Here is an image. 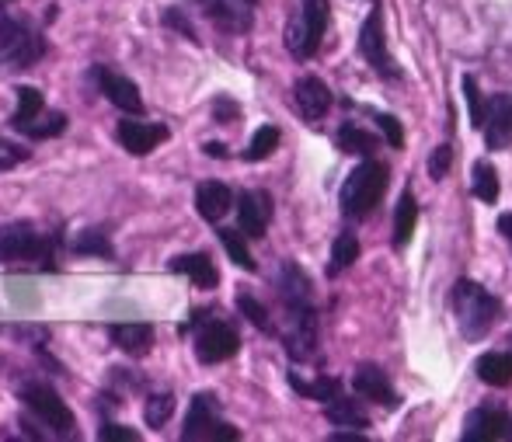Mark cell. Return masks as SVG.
Listing matches in <instances>:
<instances>
[{
    "label": "cell",
    "instance_id": "cell-1",
    "mask_svg": "<svg viewBox=\"0 0 512 442\" xmlns=\"http://www.w3.org/2000/svg\"><path fill=\"white\" fill-rule=\"evenodd\" d=\"M450 303H453V317H457L464 338H485L488 331L495 328V321L502 317L499 296H492L485 286H478V282H471V279L453 286Z\"/></svg>",
    "mask_w": 512,
    "mask_h": 442
},
{
    "label": "cell",
    "instance_id": "cell-2",
    "mask_svg": "<svg viewBox=\"0 0 512 442\" xmlns=\"http://www.w3.org/2000/svg\"><path fill=\"white\" fill-rule=\"evenodd\" d=\"M46 56V39L28 18L0 14V70H28Z\"/></svg>",
    "mask_w": 512,
    "mask_h": 442
},
{
    "label": "cell",
    "instance_id": "cell-3",
    "mask_svg": "<svg viewBox=\"0 0 512 442\" xmlns=\"http://www.w3.org/2000/svg\"><path fill=\"white\" fill-rule=\"evenodd\" d=\"M387 192V168L377 161H363L342 185V213L349 220H366L380 206Z\"/></svg>",
    "mask_w": 512,
    "mask_h": 442
},
{
    "label": "cell",
    "instance_id": "cell-4",
    "mask_svg": "<svg viewBox=\"0 0 512 442\" xmlns=\"http://www.w3.org/2000/svg\"><path fill=\"white\" fill-rule=\"evenodd\" d=\"M39 262V268H53V241L35 230V223L18 220L0 227V265Z\"/></svg>",
    "mask_w": 512,
    "mask_h": 442
},
{
    "label": "cell",
    "instance_id": "cell-5",
    "mask_svg": "<svg viewBox=\"0 0 512 442\" xmlns=\"http://www.w3.org/2000/svg\"><path fill=\"white\" fill-rule=\"evenodd\" d=\"M328 0H300V18L286 28V46L297 60H310L321 49V39L328 32Z\"/></svg>",
    "mask_w": 512,
    "mask_h": 442
},
{
    "label": "cell",
    "instance_id": "cell-6",
    "mask_svg": "<svg viewBox=\"0 0 512 442\" xmlns=\"http://www.w3.org/2000/svg\"><path fill=\"white\" fill-rule=\"evenodd\" d=\"M21 401H25L28 411H32L46 429H53L56 436H74L77 432L74 411L67 408V401H63L49 383H39V380L21 383Z\"/></svg>",
    "mask_w": 512,
    "mask_h": 442
},
{
    "label": "cell",
    "instance_id": "cell-7",
    "mask_svg": "<svg viewBox=\"0 0 512 442\" xmlns=\"http://www.w3.org/2000/svg\"><path fill=\"white\" fill-rule=\"evenodd\" d=\"M189 328H199L196 331V355L199 362H206V366H216V362H227L230 355H237L241 349V338H237V331L230 328L227 321H203V314H196L189 324H185L182 331Z\"/></svg>",
    "mask_w": 512,
    "mask_h": 442
},
{
    "label": "cell",
    "instance_id": "cell-8",
    "mask_svg": "<svg viewBox=\"0 0 512 442\" xmlns=\"http://www.w3.org/2000/svg\"><path fill=\"white\" fill-rule=\"evenodd\" d=\"M220 404H216L213 394H199L189 408V418H185V429H182V439L185 442H196V439H213V442H234L241 439V432L234 425L220 422L216 418Z\"/></svg>",
    "mask_w": 512,
    "mask_h": 442
},
{
    "label": "cell",
    "instance_id": "cell-9",
    "mask_svg": "<svg viewBox=\"0 0 512 442\" xmlns=\"http://www.w3.org/2000/svg\"><path fill=\"white\" fill-rule=\"evenodd\" d=\"M359 53L363 60L377 70L380 77H394V60H391V49H387V39H384V14L380 7H373L370 18L363 21V32H359Z\"/></svg>",
    "mask_w": 512,
    "mask_h": 442
},
{
    "label": "cell",
    "instance_id": "cell-10",
    "mask_svg": "<svg viewBox=\"0 0 512 442\" xmlns=\"http://www.w3.org/2000/svg\"><path fill=\"white\" fill-rule=\"evenodd\" d=\"M286 352L297 362H310L317 355V310H286Z\"/></svg>",
    "mask_w": 512,
    "mask_h": 442
},
{
    "label": "cell",
    "instance_id": "cell-11",
    "mask_svg": "<svg viewBox=\"0 0 512 442\" xmlns=\"http://www.w3.org/2000/svg\"><path fill=\"white\" fill-rule=\"evenodd\" d=\"M91 77H95L98 91H102L115 108H122V112H129V115H143L140 88H136L129 77L115 74V70H108V67H95L91 70Z\"/></svg>",
    "mask_w": 512,
    "mask_h": 442
},
{
    "label": "cell",
    "instance_id": "cell-12",
    "mask_svg": "<svg viewBox=\"0 0 512 442\" xmlns=\"http://www.w3.org/2000/svg\"><path fill=\"white\" fill-rule=\"evenodd\" d=\"M115 136H119V143L133 157H147L157 143L168 140V126H161V122H133V119H126V122H119Z\"/></svg>",
    "mask_w": 512,
    "mask_h": 442
},
{
    "label": "cell",
    "instance_id": "cell-13",
    "mask_svg": "<svg viewBox=\"0 0 512 442\" xmlns=\"http://www.w3.org/2000/svg\"><path fill=\"white\" fill-rule=\"evenodd\" d=\"M279 296L286 310H310L314 307V289H310L307 272L297 262L279 265Z\"/></svg>",
    "mask_w": 512,
    "mask_h": 442
},
{
    "label": "cell",
    "instance_id": "cell-14",
    "mask_svg": "<svg viewBox=\"0 0 512 442\" xmlns=\"http://www.w3.org/2000/svg\"><path fill=\"white\" fill-rule=\"evenodd\" d=\"M512 422L506 411L499 408H478L467 415L464 422V442H492V439H509Z\"/></svg>",
    "mask_w": 512,
    "mask_h": 442
},
{
    "label": "cell",
    "instance_id": "cell-15",
    "mask_svg": "<svg viewBox=\"0 0 512 442\" xmlns=\"http://www.w3.org/2000/svg\"><path fill=\"white\" fill-rule=\"evenodd\" d=\"M488 150H506L512 143V94H495L485 115Z\"/></svg>",
    "mask_w": 512,
    "mask_h": 442
},
{
    "label": "cell",
    "instance_id": "cell-16",
    "mask_svg": "<svg viewBox=\"0 0 512 442\" xmlns=\"http://www.w3.org/2000/svg\"><path fill=\"white\" fill-rule=\"evenodd\" d=\"M237 220H241V230L248 237H265L269 230V220H272V199L265 192H244L237 199Z\"/></svg>",
    "mask_w": 512,
    "mask_h": 442
},
{
    "label": "cell",
    "instance_id": "cell-17",
    "mask_svg": "<svg viewBox=\"0 0 512 442\" xmlns=\"http://www.w3.org/2000/svg\"><path fill=\"white\" fill-rule=\"evenodd\" d=\"M293 98H297L300 115H304V119H310V122L321 119V115H328V108H331L328 84H324L321 77H314V74L300 77L297 88H293Z\"/></svg>",
    "mask_w": 512,
    "mask_h": 442
},
{
    "label": "cell",
    "instance_id": "cell-18",
    "mask_svg": "<svg viewBox=\"0 0 512 442\" xmlns=\"http://www.w3.org/2000/svg\"><path fill=\"white\" fill-rule=\"evenodd\" d=\"M352 383H356V394L366 397V401H377V404H384V408H394V404H398L391 380H387V373L380 366H359Z\"/></svg>",
    "mask_w": 512,
    "mask_h": 442
},
{
    "label": "cell",
    "instance_id": "cell-19",
    "mask_svg": "<svg viewBox=\"0 0 512 442\" xmlns=\"http://www.w3.org/2000/svg\"><path fill=\"white\" fill-rule=\"evenodd\" d=\"M230 206H234V195H230V188L223 185V181H203V185L196 188V209L203 220L209 223L223 220V216L230 213Z\"/></svg>",
    "mask_w": 512,
    "mask_h": 442
},
{
    "label": "cell",
    "instance_id": "cell-20",
    "mask_svg": "<svg viewBox=\"0 0 512 442\" xmlns=\"http://www.w3.org/2000/svg\"><path fill=\"white\" fill-rule=\"evenodd\" d=\"M112 335V345H119L126 355H147L150 345H154V328L143 321H129V324H112L108 328Z\"/></svg>",
    "mask_w": 512,
    "mask_h": 442
},
{
    "label": "cell",
    "instance_id": "cell-21",
    "mask_svg": "<svg viewBox=\"0 0 512 442\" xmlns=\"http://www.w3.org/2000/svg\"><path fill=\"white\" fill-rule=\"evenodd\" d=\"M171 272L189 275L199 289H216V282H220V272H216L213 258L203 255V251H196V255H178L175 262H171Z\"/></svg>",
    "mask_w": 512,
    "mask_h": 442
},
{
    "label": "cell",
    "instance_id": "cell-22",
    "mask_svg": "<svg viewBox=\"0 0 512 442\" xmlns=\"http://www.w3.org/2000/svg\"><path fill=\"white\" fill-rule=\"evenodd\" d=\"M324 415H328L331 425H338V429H366V411L359 408V401H349V397H331L328 404H324Z\"/></svg>",
    "mask_w": 512,
    "mask_h": 442
},
{
    "label": "cell",
    "instance_id": "cell-23",
    "mask_svg": "<svg viewBox=\"0 0 512 442\" xmlns=\"http://www.w3.org/2000/svg\"><path fill=\"white\" fill-rule=\"evenodd\" d=\"M18 108H14L11 115V129H18V133H25L28 126H32L35 119H39L42 112H46V101H42V91L39 88H28V84H21L18 91Z\"/></svg>",
    "mask_w": 512,
    "mask_h": 442
},
{
    "label": "cell",
    "instance_id": "cell-24",
    "mask_svg": "<svg viewBox=\"0 0 512 442\" xmlns=\"http://www.w3.org/2000/svg\"><path fill=\"white\" fill-rule=\"evenodd\" d=\"M478 376L488 387H509L512 383V355L509 352H485L478 359Z\"/></svg>",
    "mask_w": 512,
    "mask_h": 442
},
{
    "label": "cell",
    "instance_id": "cell-25",
    "mask_svg": "<svg viewBox=\"0 0 512 442\" xmlns=\"http://www.w3.org/2000/svg\"><path fill=\"white\" fill-rule=\"evenodd\" d=\"M415 223H418V202H415V195L405 192L398 199V209H394V248H405L411 241Z\"/></svg>",
    "mask_w": 512,
    "mask_h": 442
},
{
    "label": "cell",
    "instance_id": "cell-26",
    "mask_svg": "<svg viewBox=\"0 0 512 442\" xmlns=\"http://www.w3.org/2000/svg\"><path fill=\"white\" fill-rule=\"evenodd\" d=\"M335 143L342 154H356V157H370L373 150H377V140H373L366 129H359L356 122H345V126L338 129Z\"/></svg>",
    "mask_w": 512,
    "mask_h": 442
},
{
    "label": "cell",
    "instance_id": "cell-27",
    "mask_svg": "<svg viewBox=\"0 0 512 442\" xmlns=\"http://www.w3.org/2000/svg\"><path fill=\"white\" fill-rule=\"evenodd\" d=\"M290 387L297 390L300 397H310V401H324L328 404L331 397H338L342 394V383L338 380H331V376H321V380H300L297 373H290Z\"/></svg>",
    "mask_w": 512,
    "mask_h": 442
},
{
    "label": "cell",
    "instance_id": "cell-28",
    "mask_svg": "<svg viewBox=\"0 0 512 442\" xmlns=\"http://www.w3.org/2000/svg\"><path fill=\"white\" fill-rule=\"evenodd\" d=\"M359 258V241L356 234H349V230H342V234L335 237V244H331V265H328V275L335 279L338 272H345L352 262Z\"/></svg>",
    "mask_w": 512,
    "mask_h": 442
},
{
    "label": "cell",
    "instance_id": "cell-29",
    "mask_svg": "<svg viewBox=\"0 0 512 442\" xmlns=\"http://www.w3.org/2000/svg\"><path fill=\"white\" fill-rule=\"evenodd\" d=\"M244 237H248L244 230H220V244L227 248L230 262H234L237 268H244V272H255V258H251Z\"/></svg>",
    "mask_w": 512,
    "mask_h": 442
},
{
    "label": "cell",
    "instance_id": "cell-30",
    "mask_svg": "<svg viewBox=\"0 0 512 442\" xmlns=\"http://www.w3.org/2000/svg\"><path fill=\"white\" fill-rule=\"evenodd\" d=\"M471 188H474V195H478L481 202L499 199V175H495L492 164H485V161L474 164V168H471Z\"/></svg>",
    "mask_w": 512,
    "mask_h": 442
},
{
    "label": "cell",
    "instance_id": "cell-31",
    "mask_svg": "<svg viewBox=\"0 0 512 442\" xmlns=\"http://www.w3.org/2000/svg\"><path fill=\"white\" fill-rule=\"evenodd\" d=\"M70 251H74V255H95V258H112L115 255L102 230H84V234H77L74 241H70Z\"/></svg>",
    "mask_w": 512,
    "mask_h": 442
},
{
    "label": "cell",
    "instance_id": "cell-32",
    "mask_svg": "<svg viewBox=\"0 0 512 442\" xmlns=\"http://www.w3.org/2000/svg\"><path fill=\"white\" fill-rule=\"evenodd\" d=\"M276 147H279V129L262 126L255 136H251L248 150H244V161H265V157H272V150Z\"/></svg>",
    "mask_w": 512,
    "mask_h": 442
},
{
    "label": "cell",
    "instance_id": "cell-33",
    "mask_svg": "<svg viewBox=\"0 0 512 442\" xmlns=\"http://www.w3.org/2000/svg\"><path fill=\"white\" fill-rule=\"evenodd\" d=\"M63 129H67V115L63 112H42L39 119L25 129V136H32V140H49V136H60Z\"/></svg>",
    "mask_w": 512,
    "mask_h": 442
},
{
    "label": "cell",
    "instance_id": "cell-34",
    "mask_svg": "<svg viewBox=\"0 0 512 442\" xmlns=\"http://www.w3.org/2000/svg\"><path fill=\"white\" fill-rule=\"evenodd\" d=\"M171 411H175V397L171 394H150L147 408H143V418H147L150 429H161V425L171 418Z\"/></svg>",
    "mask_w": 512,
    "mask_h": 442
},
{
    "label": "cell",
    "instance_id": "cell-35",
    "mask_svg": "<svg viewBox=\"0 0 512 442\" xmlns=\"http://www.w3.org/2000/svg\"><path fill=\"white\" fill-rule=\"evenodd\" d=\"M237 310H241L244 317H248L251 324H255L258 331H265V335H272V321H269V310L262 307V303L255 300V296L241 293L237 296Z\"/></svg>",
    "mask_w": 512,
    "mask_h": 442
},
{
    "label": "cell",
    "instance_id": "cell-36",
    "mask_svg": "<svg viewBox=\"0 0 512 442\" xmlns=\"http://www.w3.org/2000/svg\"><path fill=\"white\" fill-rule=\"evenodd\" d=\"M464 94H467V108H471V122L478 129H485V115H488V101L481 98L478 81L474 77H464Z\"/></svg>",
    "mask_w": 512,
    "mask_h": 442
},
{
    "label": "cell",
    "instance_id": "cell-37",
    "mask_svg": "<svg viewBox=\"0 0 512 442\" xmlns=\"http://www.w3.org/2000/svg\"><path fill=\"white\" fill-rule=\"evenodd\" d=\"M450 168H453V147H450V143H443V147L432 150V157H429V175L436 178V181H443L446 175H450Z\"/></svg>",
    "mask_w": 512,
    "mask_h": 442
},
{
    "label": "cell",
    "instance_id": "cell-38",
    "mask_svg": "<svg viewBox=\"0 0 512 442\" xmlns=\"http://www.w3.org/2000/svg\"><path fill=\"white\" fill-rule=\"evenodd\" d=\"M377 126L384 129V140L391 143L394 150L405 147V129H401V122L394 119V115H384V112H380V115H377Z\"/></svg>",
    "mask_w": 512,
    "mask_h": 442
},
{
    "label": "cell",
    "instance_id": "cell-39",
    "mask_svg": "<svg viewBox=\"0 0 512 442\" xmlns=\"http://www.w3.org/2000/svg\"><path fill=\"white\" fill-rule=\"evenodd\" d=\"M164 25L175 28V32H182L189 42H199V35H196V28H192V21L185 18V14L178 11V7H168V11H164Z\"/></svg>",
    "mask_w": 512,
    "mask_h": 442
},
{
    "label": "cell",
    "instance_id": "cell-40",
    "mask_svg": "<svg viewBox=\"0 0 512 442\" xmlns=\"http://www.w3.org/2000/svg\"><path fill=\"white\" fill-rule=\"evenodd\" d=\"M98 439H102V442H136V439H140V432H136V429H126V425L105 422L102 429H98Z\"/></svg>",
    "mask_w": 512,
    "mask_h": 442
},
{
    "label": "cell",
    "instance_id": "cell-41",
    "mask_svg": "<svg viewBox=\"0 0 512 442\" xmlns=\"http://www.w3.org/2000/svg\"><path fill=\"white\" fill-rule=\"evenodd\" d=\"M25 157H28L25 147H14V143L0 140V171H11L14 164H21Z\"/></svg>",
    "mask_w": 512,
    "mask_h": 442
},
{
    "label": "cell",
    "instance_id": "cell-42",
    "mask_svg": "<svg viewBox=\"0 0 512 442\" xmlns=\"http://www.w3.org/2000/svg\"><path fill=\"white\" fill-rule=\"evenodd\" d=\"M237 112H241V108H237L230 98H216V101H213V119H216V122H223V126H227V122H234V119H237Z\"/></svg>",
    "mask_w": 512,
    "mask_h": 442
},
{
    "label": "cell",
    "instance_id": "cell-43",
    "mask_svg": "<svg viewBox=\"0 0 512 442\" xmlns=\"http://www.w3.org/2000/svg\"><path fill=\"white\" fill-rule=\"evenodd\" d=\"M331 442H370V439H366V436H352V432H335Z\"/></svg>",
    "mask_w": 512,
    "mask_h": 442
},
{
    "label": "cell",
    "instance_id": "cell-44",
    "mask_svg": "<svg viewBox=\"0 0 512 442\" xmlns=\"http://www.w3.org/2000/svg\"><path fill=\"white\" fill-rule=\"evenodd\" d=\"M206 157H227V147H223V143H206Z\"/></svg>",
    "mask_w": 512,
    "mask_h": 442
},
{
    "label": "cell",
    "instance_id": "cell-45",
    "mask_svg": "<svg viewBox=\"0 0 512 442\" xmlns=\"http://www.w3.org/2000/svg\"><path fill=\"white\" fill-rule=\"evenodd\" d=\"M499 230L502 234L509 237V244H512V213H506V216H499Z\"/></svg>",
    "mask_w": 512,
    "mask_h": 442
},
{
    "label": "cell",
    "instance_id": "cell-46",
    "mask_svg": "<svg viewBox=\"0 0 512 442\" xmlns=\"http://www.w3.org/2000/svg\"><path fill=\"white\" fill-rule=\"evenodd\" d=\"M237 4H244V7H255V0H237Z\"/></svg>",
    "mask_w": 512,
    "mask_h": 442
}]
</instances>
